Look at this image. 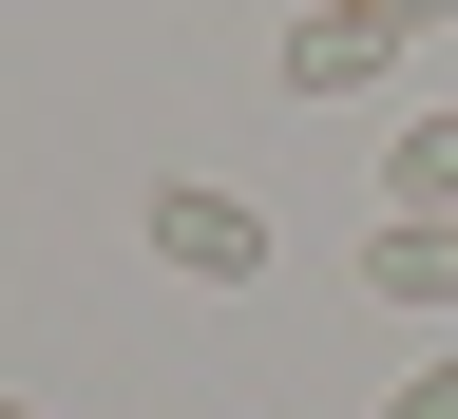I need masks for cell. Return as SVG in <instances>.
Masks as SVG:
<instances>
[{
  "instance_id": "6",
  "label": "cell",
  "mask_w": 458,
  "mask_h": 419,
  "mask_svg": "<svg viewBox=\"0 0 458 419\" xmlns=\"http://www.w3.org/2000/svg\"><path fill=\"white\" fill-rule=\"evenodd\" d=\"M382 419H458V363H420V381H401V400H382Z\"/></svg>"
},
{
  "instance_id": "1",
  "label": "cell",
  "mask_w": 458,
  "mask_h": 419,
  "mask_svg": "<svg viewBox=\"0 0 458 419\" xmlns=\"http://www.w3.org/2000/svg\"><path fill=\"white\" fill-rule=\"evenodd\" d=\"M153 267H191V286H267V210L210 191V172H172V191H153Z\"/></svg>"
},
{
  "instance_id": "4",
  "label": "cell",
  "mask_w": 458,
  "mask_h": 419,
  "mask_svg": "<svg viewBox=\"0 0 458 419\" xmlns=\"http://www.w3.org/2000/svg\"><path fill=\"white\" fill-rule=\"evenodd\" d=\"M382 210H458V114H401L382 134Z\"/></svg>"
},
{
  "instance_id": "2",
  "label": "cell",
  "mask_w": 458,
  "mask_h": 419,
  "mask_svg": "<svg viewBox=\"0 0 458 419\" xmlns=\"http://www.w3.org/2000/svg\"><path fill=\"white\" fill-rule=\"evenodd\" d=\"M382 57H420V38H382V20H344V0H306V20H286V57H267V77H286V96H363Z\"/></svg>"
},
{
  "instance_id": "3",
  "label": "cell",
  "mask_w": 458,
  "mask_h": 419,
  "mask_svg": "<svg viewBox=\"0 0 458 419\" xmlns=\"http://www.w3.org/2000/svg\"><path fill=\"white\" fill-rule=\"evenodd\" d=\"M363 286L382 306H458V210H382L363 229Z\"/></svg>"
},
{
  "instance_id": "7",
  "label": "cell",
  "mask_w": 458,
  "mask_h": 419,
  "mask_svg": "<svg viewBox=\"0 0 458 419\" xmlns=\"http://www.w3.org/2000/svg\"><path fill=\"white\" fill-rule=\"evenodd\" d=\"M0 419H38V400H0Z\"/></svg>"
},
{
  "instance_id": "5",
  "label": "cell",
  "mask_w": 458,
  "mask_h": 419,
  "mask_svg": "<svg viewBox=\"0 0 458 419\" xmlns=\"http://www.w3.org/2000/svg\"><path fill=\"white\" fill-rule=\"evenodd\" d=\"M344 20H382V38H458V0H344Z\"/></svg>"
}]
</instances>
